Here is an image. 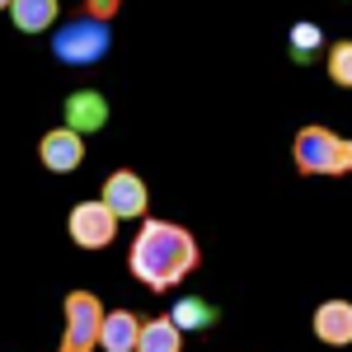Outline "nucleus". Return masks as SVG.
<instances>
[{"mask_svg":"<svg viewBox=\"0 0 352 352\" xmlns=\"http://www.w3.org/2000/svg\"><path fill=\"white\" fill-rule=\"evenodd\" d=\"M197 240L192 230L174 226V221H141L132 249H127V272L151 292H174L179 282H188L197 268Z\"/></svg>","mask_w":352,"mask_h":352,"instance_id":"1","label":"nucleus"},{"mask_svg":"<svg viewBox=\"0 0 352 352\" xmlns=\"http://www.w3.org/2000/svg\"><path fill=\"white\" fill-rule=\"evenodd\" d=\"M292 155H296L300 174H315V179L352 174V136H338L320 122H305L292 141Z\"/></svg>","mask_w":352,"mask_h":352,"instance_id":"2","label":"nucleus"},{"mask_svg":"<svg viewBox=\"0 0 352 352\" xmlns=\"http://www.w3.org/2000/svg\"><path fill=\"white\" fill-rule=\"evenodd\" d=\"M113 47V33L104 19H94V14H71L66 24H56L52 33V56L56 61H66V66H94V61H104Z\"/></svg>","mask_w":352,"mask_h":352,"instance_id":"3","label":"nucleus"},{"mask_svg":"<svg viewBox=\"0 0 352 352\" xmlns=\"http://www.w3.org/2000/svg\"><path fill=\"white\" fill-rule=\"evenodd\" d=\"M61 320H66V329H61L56 352H94L104 343V320H109V315H104V305H99L94 292H71Z\"/></svg>","mask_w":352,"mask_h":352,"instance_id":"4","label":"nucleus"},{"mask_svg":"<svg viewBox=\"0 0 352 352\" xmlns=\"http://www.w3.org/2000/svg\"><path fill=\"white\" fill-rule=\"evenodd\" d=\"M118 226L122 221L104 207V197H85V202L71 207V217H66V230H71V240L80 244V249H109L118 240Z\"/></svg>","mask_w":352,"mask_h":352,"instance_id":"5","label":"nucleus"},{"mask_svg":"<svg viewBox=\"0 0 352 352\" xmlns=\"http://www.w3.org/2000/svg\"><path fill=\"white\" fill-rule=\"evenodd\" d=\"M104 207H109L118 221H151V188L136 169H113L104 179Z\"/></svg>","mask_w":352,"mask_h":352,"instance_id":"6","label":"nucleus"},{"mask_svg":"<svg viewBox=\"0 0 352 352\" xmlns=\"http://www.w3.org/2000/svg\"><path fill=\"white\" fill-rule=\"evenodd\" d=\"M38 160L47 164L52 174H76L85 164V136L71 132L66 122L61 127H52V132H43V141H38Z\"/></svg>","mask_w":352,"mask_h":352,"instance_id":"7","label":"nucleus"},{"mask_svg":"<svg viewBox=\"0 0 352 352\" xmlns=\"http://www.w3.org/2000/svg\"><path fill=\"white\" fill-rule=\"evenodd\" d=\"M315 338L324 343V348H348L352 343V300H324V305H315Z\"/></svg>","mask_w":352,"mask_h":352,"instance_id":"8","label":"nucleus"},{"mask_svg":"<svg viewBox=\"0 0 352 352\" xmlns=\"http://www.w3.org/2000/svg\"><path fill=\"white\" fill-rule=\"evenodd\" d=\"M109 122V99L99 94V89H76V94H66V127L71 132H99Z\"/></svg>","mask_w":352,"mask_h":352,"instance_id":"9","label":"nucleus"},{"mask_svg":"<svg viewBox=\"0 0 352 352\" xmlns=\"http://www.w3.org/2000/svg\"><path fill=\"white\" fill-rule=\"evenodd\" d=\"M56 14H61V5L56 0H10V19L19 33H56Z\"/></svg>","mask_w":352,"mask_h":352,"instance_id":"10","label":"nucleus"},{"mask_svg":"<svg viewBox=\"0 0 352 352\" xmlns=\"http://www.w3.org/2000/svg\"><path fill=\"white\" fill-rule=\"evenodd\" d=\"M141 329H146V320H136L132 310H109V320H104V343H99V348L104 352H136Z\"/></svg>","mask_w":352,"mask_h":352,"instance_id":"11","label":"nucleus"},{"mask_svg":"<svg viewBox=\"0 0 352 352\" xmlns=\"http://www.w3.org/2000/svg\"><path fill=\"white\" fill-rule=\"evenodd\" d=\"M136 352H184V329L174 324L169 315H155V320H146V329H141Z\"/></svg>","mask_w":352,"mask_h":352,"instance_id":"12","label":"nucleus"},{"mask_svg":"<svg viewBox=\"0 0 352 352\" xmlns=\"http://www.w3.org/2000/svg\"><path fill=\"white\" fill-rule=\"evenodd\" d=\"M169 320H174L179 329H212V324H217V310H212L207 300L188 296V300H179V305L169 310Z\"/></svg>","mask_w":352,"mask_h":352,"instance_id":"13","label":"nucleus"},{"mask_svg":"<svg viewBox=\"0 0 352 352\" xmlns=\"http://www.w3.org/2000/svg\"><path fill=\"white\" fill-rule=\"evenodd\" d=\"M329 80L338 85V89H352V38L329 47Z\"/></svg>","mask_w":352,"mask_h":352,"instance_id":"14","label":"nucleus"},{"mask_svg":"<svg viewBox=\"0 0 352 352\" xmlns=\"http://www.w3.org/2000/svg\"><path fill=\"white\" fill-rule=\"evenodd\" d=\"M320 43H324V38H320V28H315V24H296V28H292V52H296V56H315V52H320Z\"/></svg>","mask_w":352,"mask_h":352,"instance_id":"15","label":"nucleus"},{"mask_svg":"<svg viewBox=\"0 0 352 352\" xmlns=\"http://www.w3.org/2000/svg\"><path fill=\"white\" fill-rule=\"evenodd\" d=\"M80 10H85V14H94V19H104V24L118 14V5H113V0H89V5H80Z\"/></svg>","mask_w":352,"mask_h":352,"instance_id":"16","label":"nucleus"}]
</instances>
